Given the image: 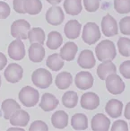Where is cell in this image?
I'll list each match as a JSON object with an SVG mask.
<instances>
[{
	"label": "cell",
	"mask_w": 130,
	"mask_h": 131,
	"mask_svg": "<svg viewBox=\"0 0 130 131\" xmlns=\"http://www.w3.org/2000/svg\"><path fill=\"white\" fill-rule=\"evenodd\" d=\"M58 100L56 96L49 93H46L42 95L41 101L40 102V108H41L44 111H51L58 107Z\"/></svg>",
	"instance_id": "cell-19"
},
{
	"label": "cell",
	"mask_w": 130,
	"mask_h": 131,
	"mask_svg": "<svg viewBox=\"0 0 130 131\" xmlns=\"http://www.w3.org/2000/svg\"><path fill=\"white\" fill-rule=\"evenodd\" d=\"M10 6L7 3L0 1V19H6L10 15Z\"/></svg>",
	"instance_id": "cell-39"
},
{
	"label": "cell",
	"mask_w": 130,
	"mask_h": 131,
	"mask_svg": "<svg viewBox=\"0 0 130 131\" xmlns=\"http://www.w3.org/2000/svg\"><path fill=\"white\" fill-rule=\"evenodd\" d=\"M118 51L123 57L130 56V39L126 37H121L117 40Z\"/></svg>",
	"instance_id": "cell-32"
},
{
	"label": "cell",
	"mask_w": 130,
	"mask_h": 131,
	"mask_svg": "<svg viewBox=\"0 0 130 131\" xmlns=\"http://www.w3.org/2000/svg\"><path fill=\"white\" fill-rule=\"evenodd\" d=\"M46 65L49 69L57 72L59 71L63 68L65 63H64V59L61 58L60 54L55 53V54L49 56V58H47V61H46Z\"/></svg>",
	"instance_id": "cell-27"
},
{
	"label": "cell",
	"mask_w": 130,
	"mask_h": 131,
	"mask_svg": "<svg viewBox=\"0 0 130 131\" xmlns=\"http://www.w3.org/2000/svg\"><path fill=\"white\" fill-rule=\"evenodd\" d=\"M119 30L124 35H130V16L122 18L119 22Z\"/></svg>",
	"instance_id": "cell-35"
},
{
	"label": "cell",
	"mask_w": 130,
	"mask_h": 131,
	"mask_svg": "<svg viewBox=\"0 0 130 131\" xmlns=\"http://www.w3.org/2000/svg\"><path fill=\"white\" fill-rule=\"evenodd\" d=\"M9 58L14 60H22L25 57V47L20 39L13 40L8 47Z\"/></svg>",
	"instance_id": "cell-9"
},
{
	"label": "cell",
	"mask_w": 130,
	"mask_h": 131,
	"mask_svg": "<svg viewBox=\"0 0 130 131\" xmlns=\"http://www.w3.org/2000/svg\"><path fill=\"white\" fill-rule=\"evenodd\" d=\"M74 83H75L76 87L79 88L80 90H87L90 89L93 85L94 79L90 72L81 71L76 74Z\"/></svg>",
	"instance_id": "cell-11"
},
{
	"label": "cell",
	"mask_w": 130,
	"mask_h": 131,
	"mask_svg": "<svg viewBox=\"0 0 130 131\" xmlns=\"http://www.w3.org/2000/svg\"><path fill=\"white\" fill-rule=\"evenodd\" d=\"M28 39L31 43H40L43 45L45 41V31L40 27H34L30 30Z\"/></svg>",
	"instance_id": "cell-29"
},
{
	"label": "cell",
	"mask_w": 130,
	"mask_h": 131,
	"mask_svg": "<svg viewBox=\"0 0 130 131\" xmlns=\"http://www.w3.org/2000/svg\"><path fill=\"white\" fill-rule=\"evenodd\" d=\"M5 78L11 84L18 83L24 75V69L20 65L16 63H11L7 66L4 73Z\"/></svg>",
	"instance_id": "cell-7"
},
{
	"label": "cell",
	"mask_w": 130,
	"mask_h": 131,
	"mask_svg": "<svg viewBox=\"0 0 130 131\" xmlns=\"http://www.w3.org/2000/svg\"><path fill=\"white\" fill-rule=\"evenodd\" d=\"M101 33L100 28L95 23L89 22L84 25L83 29L82 39L88 45H92L96 43L101 39Z\"/></svg>",
	"instance_id": "cell-4"
},
{
	"label": "cell",
	"mask_w": 130,
	"mask_h": 131,
	"mask_svg": "<svg viewBox=\"0 0 130 131\" xmlns=\"http://www.w3.org/2000/svg\"><path fill=\"white\" fill-rule=\"evenodd\" d=\"M62 43H63V38H62V35L58 31H53L49 33L46 45L49 49H51V50L58 49L61 46Z\"/></svg>",
	"instance_id": "cell-28"
},
{
	"label": "cell",
	"mask_w": 130,
	"mask_h": 131,
	"mask_svg": "<svg viewBox=\"0 0 130 131\" xmlns=\"http://www.w3.org/2000/svg\"><path fill=\"white\" fill-rule=\"evenodd\" d=\"M95 54L101 62L112 61L117 56L116 47L111 40H104L96 46Z\"/></svg>",
	"instance_id": "cell-1"
},
{
	"label": "cell",
	"mask_w": 130,
	"mask_h": 131,
	"mask_svg": "<svg viewBox=\"0 0 130 131\" xmlns=\"http://www.w3.org/2000/svg\"><path fill=\"white\" fill-rule=\"evenodd\" d=\"M11 130H24V129L17 128V127H15V128H13V127H11V128H8V131H11Z\"/></svg>",
	"instance_id": "cell-44"
},
{
	"label": "cell",
	"mask_w": 130,
	"mask_h": 131,
	"mask_svg": "<svg viewBox=\"0 0 130 131\" xmlns=\"http://www.w3.org/2000/svg\"><path fill=\"white\" fill-rule=\"evenodd\" d=\"M77 63L81 68L85 69H91L93 68L96 64V60L92 51L90 49L82 50L78 56Z\"/></svg>",
	"instance_id": "cell-13"
},
{
	"label": "cell",
	"mask_w": 130,
	"mask_h": 131,
	"mask_svg": "<svg viewBox=\"0 0 130 131\" xmlns=\"http://www.w3.org/2000/svg\"><path fill=\"white\" fill-rule=\"evenodd\" d=\"M73 77L69 72H61L56 77L55 84L57 87L60 90L67 89L72 84Z\"/></svg>",
	"instance_id": "cell-26"
},
{
	"label": "cell",
	"mask_w": 130,
	"mask_h": 131,
	"mask_svg": "<svg viewBox=\"0 0 130 131\" xmlns=\"http://www.w3.org/2000/svg\"><path fill=\"white\" fill-rule=\"evenodd\" d=\"M106 88L111 94H120L125 90V83L118 75L114 73L106 78Z\"/></svg>",
	"instance_id": "cell-6"
},
{
	"label": "cell",
	"mask_w": 130,
	"mask_h": 131,
	"mask_svg": "<svg viewBox=\"0 0 130 131\" xmlns=\"http://www.w3.org/2000/svg\"><path fill=\"white\" fill-rule=\"evenodd\" d=\"M110 120L106 115L98 113L92 118V129L94 131H107L110 129Z\"/></svg>",
	"instance_id": "cell-14"
},
{
	"label": "cell",
	"mask_w": 130,
	"mask_h": 131,
	"mask_svg": "<svg viewBox=\"0 0 130 131\" xmlns=\"http://www.w3.org/2000/svg\"><path fill=\"white\" fill-rule=\"evenodd\" d=\"M30 30H31V24L26 20L19 19L12 24L11 35L15 39L26 40L28 39Z\"/></svg>",
	"instance_id": "cell-5"
},
{
	"label": "cell",
	"mask_w": 130,
	"mask_h": 131,
	"mask_svg": "<svg viewBox=\"0 0 130 131\" xmlns=\"http://www.w3.org/2000/svg\"><path fill=\"white\" fill-rule=\"evenodd\" d=\"M62 0H47V2L49 3L50 5H53V6H56V5H58Z\"/></svg>",
	"instance_id": "cell-43"
},
{
	"label": "cell",
	"mask_w": 130,
	"mask_h": 131,
	"mask_svg": "<svg viewBox=\"0 0 130 131\" xmlns=\"http://www.w3.org/2000/svg\"><path fill=\"white\" fill-rule=\"evenodd\" d=\"M64 9L67 15H77L82 12V0H65Z\"/></svg>",
	"instance_id": "cell-25"
},
{
	"label": "cell",
	"mask_w": 130,
	"mask_h": 131,
	"mask_svg": "<svg viewBox=\"0 0 130 131\" xmlns=\"http://www.w3.org/2000/svg\"><path fill=\"white\" fill-rule=\"evenodd\" d=\"M18 97L24 106L31 108L38 103L39 99H40V93L35 88L31 87V86H24L20 91Z\"/></svg>",
	"instance_id": "cell-2"
},
{
	"label": "cell",
	"mask_w": 130,
	"mask_h": 131,
	"mask_svg": "<svg viewBox=\"0 0 130 131\" xmlns=\"http://www.w3.org/2000/svg\"><path fill=\"white\" fill-rule=\"evenodd\" d=\"M100 4H101V0H83L85 10L90 13L97 11L100 7Z\"/></svg>",
	"instance_id": "cell-34"
},
{
	"label": "cell",
	"mask_w": 130,
	"mask_h": 131,
	"mask_svg": "<svg viewBox=\"0 0 130 131\" xmlns=\"http://www.w3.org/2000/svg\"><path fill=\"white\" fill-rule=\"evenodd\" d=\"M64 19H65V15H64L63 10L58 6L49 7L46 13V21L51 25H60L64 22Z\"/></svg>",
	"instance_id": "cell-8"
},
{
	"label": "cell",
	"mask_w": 130,
	"mask_h": 131,
	"mask_svg": "<svg viewBox=\"0 0 130 131\" xmlns=\"http://www.w3.org/2000/svg\"><path fill=\"white\" fill-rule=\"evenodd\" d=\"M1 109L4 113V118L6 119H9L12 115L19 109H21V107L16 102V101H15L14 99H6L2 102Z\"/></svg>",
	"instance_id": "cell-23"
},
{
	"label": "cell",
	"mask_w": 130,
	"mask_h": 131,
	"mask_svg": "<svg viewBox=\"0 0 130 131\" xmlns=\"http://www.w3.org/2000/svg\"><path fill=\"white\" fill-rule=\"evenodd\" d=\"M78 47L74 42H67L60 50V56L66 61H72L75 58Z\"/></svg>",
	"instance_id": "cell-22"
},
{
	"label": "cell",
	"mask_w": 130,
	"mask_h": 131,
	"mask_svg": "<svg viewBox=\"0 0 130 131\" xmlns=\"http://www.w3.org/2000/svg\"><path fill=\"white\" fill-rule=\"evenodd\" d=\"M80 104H81V107L83 109L88 110V111H93L99 107L100 98L96 93H92V92L85 93L82 95Z\"/></svg>",
	"instance_id": "cell-12"
},
{
	"label": "cell",
	"mask_w": 130,
	"mask_h": 131,
	"mask_svg": "<svg viewBox=\"0 0 130 131\" xmlns=\"http://www.w3.org/2000/svg\"><path fill=\"white\" fill-rule=\"evenodd\" d=\"M1 83L2 82H1V77H0V87H1Z\"/></svg>",
	"instance_id": "cell-45"
},
{
	"label": "cell",
	"mask_w": 130,
	"mask_h": 131,
	"mask_svg": "<svg viewBox=\"0 0 130 131\" xmlns=\"http://www.w3.org/2000/svg\"><path fill=\"white\" fill-rule=\"evenodd\" d=\"M112 131H117V130H123L127 131L128 130V125L124 120H117L113 123L111 127Z\"/></svg>",
	"instance_id": "cell-40"
},
{
	"label": "cell",
	"mask_w": 130,
	"mask_h": 131,
	"mask_svg": "<svg viewBox=\"0 0 130 131\" xmlns=\"http://www.w3.org/2000/svg\"><path fill=\"white\" fill-rule=\"evenodd\" d=\"M114 9L121 15L130 13V0H114Z\"/></svg>",
	"instance_id": "cell-33"
},
{
	"label": "cell",
	"mask_w": 130,
	"mask_h": 131,
	"mask_svg": "<svg viewBox=\"0 0 130 131\" xmlns=\"http://www.w3.org/2000/svg\"><path fill=\"white\" fill-rule=\"evenodd\" d=\"M62 103L66 108L73 109L78 103V94L74 91H68L62 96Z\"/></svg>",
	"instance_id": "cell-30"
},
{
	"label": "cell",
	"mask_w": 130,
	"mask_h": 131,
	"mask_svg": "<svg viewBox=\"0 0 130 131\" xmlns=\"http://www.w3.org/2000/svg\"><path fill=\"white\" fill-rule=\"evenodd\" d=\"M42 3L40 0H26L25 10L26 14L31 15H36L41 12Z\"/></svg>",
	"instance_id": "cell-31"
},
{
	"label": "cell",
	"mask_w": 130,
	"mask_h": 131,
	"mask_svg": "<svg viewBox=\"0 0 130 131\" xmlns=\"http://www.w3.org/2000/svg\"><path fill=\"white\" fill-rule=\"evenodd\" d=\"M123 103L118 100L111 99L107 102L105 106V111L107 114L110 115V117L113 118H117L122 115Z\"/></svg>",
	"instance_id": "cell-17"
},
{
	"label": "cell",
	"mask_w": 130,
	"mask_h": 131,
	"mask_svg": "<svg viewBox=\"0 0 130 131\" xmlns=\"http://www.w3.org/2000/svg\"><path fill=\"white\" fill-rule=\"evenodd\" d=\"M101 30L105 36L112 37L118 33L117 21L110 15H107L101 20Z\"/></svg>",
	"instance_id": "cell-10"
},
{
	"label": "cell",
	"mask_w": 130,
	"mask_h": 131,
	"mask_svg": "<svg viewBox=\"0 0 130 131\" xmlns=\"http://www.w3.org/2000/svg\"><path fill=\"white\" fill-rule=\"evenodd\" d=\"M82 29V24L77 20H70L66 24L64 32L67 38L74 40L78 38Z\"/></svg>",
	"instance_id": "cell-16"
},
{
	"label": "cell",
	"mask_w": 130,
	"mask_h": 131,
	"mask_svg": "<svg viewBox=\"0 0 130 131\" xmlns=\"http://www.w3.org/2000/svg\"><path fill=\"white\" fill-rule=\"evenodd\" d=\"M7 64V58L5 56V54L0 52V71L5 68Z\"/></svg>",
	"instance_id": "cell-41"
},
{
	"label": "cell",
	"mask_w": 130,
	"mask_h": 131,
	"mask_svg": "<svg viewBox=\"0 0 130 131\" xmlns=\"http://www.w3.org/2000/svg\"><path fill=\"white\" fill-rule=\"evenodd\" d=\"M119 72L126 79H130V60H126L119 66Z\"/></svg>",
	"instance_id": "cell-37"
},
{
	"label": "cell",
	"mask_w": 130,
	"mask_h": 131,
	"mask_svg": "<svg viewBox=\"0 0 130 131\" xmlns=\"http://www.w3.org/2000/svg\"><path fill=\"white\" fill-rule=\"evenodd\" d=\"M71 126L74 130H85L88 128V118L83 113H76L71 118Z\"/></svg>",
	"instance_id": "cell-24"
},
{
	"label": "cell",
	"mask_w": 130,
	"mask_h": 131,
	"mask_svg": "<svg viewBox=\"0 0 130 131\" xmlns=\"http://www.w3.org/2000/svg\"><path fill=\"white\" fill-rule=\"evenodd\" d=\"M124 115H125V118H127V119H130V102L126 104V108H125Z\"/></svg>",
	"instance_id": "cell-42"
},
{
	"label": "cell",
	"mask_w": 130,
	"mask_h": 131,
	"mask_svg": "<svg viewBox=\"0 0 130 131\" xmlns=\"http://www.w3.org/2000/svg\"><path fill=\"white\" fill-rule=\"evenodd\" d=\"M28 54H29V58L31 62L40 63L45 58L46 52L42 44L31 43V45L29 48V50H28Z\"/></svg>",
	"instance_id": "cell-15"
},
{
	"label": "cell",
	"mask_w": 130,
	"mask_h": 131,
	"mask_svg": "<svg viewBox=\"0 0 130 131\" xmlns=\"http://www.w3.org/2000/svg\"><path fill=\"white\" fill-rule=\"evenodd\" d=\"M51 123L55 128L63 129L67 127L68 115L64 111H58L51 117Z\"/></svg>",
	"instance_id": "cell-21"
},
{
	"label": "cell",
	"mask_w": 130,
	"mask_h": 131,
	"mask_svg": "<svg viewBox=\"0 0 130 131\" xmlns=\"http://www.w3.org/2000/svg\"><path fill=\"white\" fill-rule=\"evenodd\" d=\"M48 131L49 130V127L48 125L42 120H36V121L32 122L29 127V131Z\"/></svg>",
	"instance_id": "cell-36"
},
{
	"label": "cell",
	"mask_w": 130,
	"mask_h": 131,
	"mask_svg": "<svg viewBox=\"0 0 130 131\" xmlns=\"http://www.w3.org/2000/svg\"><path fill=\"white\" fill-rule=\"evenodd\" d=\"M10 124L15 127H26L30 120V115L27 111L19 109L9 118Z\"/></svg>",
	"instance_id": "cell-18"
},
{
	"label": "cell",
	"mask_w": 130,
	"mask_h": 131,
	"mask_svg": "<svg viewBox=\"0 0 130 131\" xmlns=\"http://www.w3.org/2000/svg\"><path fill=\"white\" fill-rule=\"evenodd\" d=\"M25 3H26V0H14L13 6L15 11L18 14H22V15L26 14Z\"/></svg>",
	"instance_id": "cell-38"
},
{
	"label": "cell",
	"mask_w": 130,
	"mask_h": 131,
	"mask_svg": "<svg viewBox=\"0 0 130 131\" xmlns=\"http://www.w3.org/2000/svg\"><path fill=\"white\" fill-rule=\"evenodd\" d=\"M116 72H117V68L112 61H104L100 64L97 68V75L101 80H106L109 75Z\"/></svg>",
	"instance_id": "cell-20"
},
{
	"label": "cell",
	"mask_w": 130,
	"mask_h": 131,
	"mask_svg": "<svg viewBox=\"0 0 130 131\" xmlns=\"http://www.w3.org/2000/svg\"><path fill=\"white\" fill-rule=\"evenodd\" d=\"M31 81L35 86L46 89L52 84V75L45 68H38L31 75Z\"/></svg>",
	"instance_id": "cell-3"
}]
</instances>
